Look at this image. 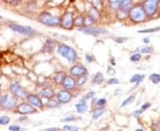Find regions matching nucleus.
I'll return each instance as SVG.
<instances>
[{"label": "nucleus", "mask_w": 160, "mask_h": 131, "mask_svg": "<svg viewBox=\"0 0 160 131\" xmlns=\"http://www.w3.org/2000/svg\"><path fill=\"white\" fill-rule=\"evenodd\" d=\"M38 21L41 24L47 26V27H50V28H56L61 25V17L56 16V15H52L48 12H41L38 17Z\"/></svg>", "instance_id": "nucleus-1"}, {"label": "nucleus", "mask_w": 160, "mask_h": 131, "mask_svg": "<svg viewBox=\"0 0 160 131\" xmlns=\"http://www.w3.org/2000/svg\"><path fill=\"white\" fill-rule=\"evenodd\" d=\"M57 52L59 55H61L62 57L66 58L69 62L74 63L78 60V52L77 51L73 49L72 47H70L68 44H61L58 45Z\"/></svg>", "instance_id": "nucleus-2"}, {"label": "nucleus", "mask_w": 160, "mask_h": 131, "mask_svg": "<svg viewBox=\"0 0 160 131\" xmlns=\"http://www.w3.org/2000/svg\"><path fill=\"white\" fill-rule=\"evenodd\" d=\"M128 17L130 18L132 22L141 23L145 21L148 16L142 6H132V8L129 10Z\"/></svg>", "instance_id": "nucleus-3"}, {"label": "nucleus", "mask_w": 160, "mask_h": 131, "mask_svg": "<svg viewBox=\"0 0 160 131\" xmlns=\"http://www.w3.org/2000/svg\"><path fill=\"white\" fill-rule=\"evenodd\" d=\"M9 28L13 32H16V33L23 35H27V36H33V35L37 34V31L33 28L29 27V26H22V25H20V24L13 23V24L9 25Z\"/></svg>", "instance_id": "nucleus-4"}, {"label": "nucleus", "mask_w": 160, "mask_h": 131, "mask_svg": "<svg viewBox=\"0 0 160 131\" xmlns=\"http://www.w3.org/2000/svg\"><path fill=\"white\" fill-rule=\"evenodd\" d=\"M17 105V97L13 95H3L0 97V106L6 110H12Z\"/></svg>", "instance_id": "nucleus-5"}, {"label": "nucleus", "mask_w": 160, "mask_h": 131, "mask_svg": "<svg viewBox=\"0 0 160 131\" xmlns=\"http://www.w3.org/2000/svg\"><path fill=\"white\" fill-rule=\"evenodd\" d=\"M10 91H11L12 95H13L14 97H17L19 99H22V100L27 99L28 92L18 82H12L10 85Z\"/></svg>", "instance_id": "nucleus-6"}, {"label": "nucleus", "mask_w": 160, "mask_h": 131, "mask_svg": "<svg viewBox=\"0 0 160 131\" xmlns=\"http://www.w3.org/2000/svg\"><path fill=\"white\" fill-rule=\"evenodd\" d=\"M62 29L71 30L74 28V15L71 12H66L61 17V25Z\"/></svg>", "instance_id": "nucleus-7"}, {"label": "nucleus", "mask_w": 160, "mask_h": 131, "mask_svg": "<svg viewBox=\"0 0 160 131\" xmlns=\"http://www.w3.org/2000/svg\"><path fill=\"white\" fill-rule=\"evenodd\" d=\"M78 31L82 32L86 35H108L109 31L102 28H98V27H79Z\"/></svg>", "instance_id": "nucleus-8"}, {"label": "nucleus", "mask_w": 160, "mask_h": 131, "mask_svg": "<svg viewBox=\"0 0 160 131\" xmlns=\"http://www.w3.org/2000/svg\"><path fill=\"white\" fill-rule=\"evenodd\" d=\"M159 1L160 0H146L143 3L142 6L148 17L153 16L154 14L157 13Z\"/></svg>", "instance_id": "nucleus-9"}, {"label": "nucleus", "mask_w": 160, "mask_h": 131, "mask_svg": "<svg viewBox=\"0 0 160 131\" xmlns=\"http://www.w3.org/2000/svg\"><path fill=\"white\" fill-rule=\"evenodd\" d=\"M16 111L18 114L26 115V114H31L37 113V109L34 107L32 105H30L29 103L22 102L16 106Z\"/></svg>", "instance_id": "nucleus-10"}, {"label": "nucleus", "mask_w": 160, "mask_h": 131, "mask_svg": "<svg viewBox=\"0 0 160 131\" xmlns=\"http://www.w3.org/2000/svg\"><path fill=\"white\" fill-rule=\"evenodd\" d=\"M55 97L59 102L63 105V104H68L70 102L73 98V95L69 91L63 89V90L58 91L55 95Z\"/></svg>", "instance_id": "nucleus-11"}, {"label": "nucleus", "mask_w": 160, "mask_h": 131, "mask_svg": "<svg viewBox=\"0 0 160 131\" xmlns=\"http://www.w3.org/2000/svg\"><path fill=\"white\" fill-rule=\"evenodd\" d=\"M69 74L73 75L76 78H78L82 75L88 74V70L82 64H75L69 68Z\"/></svg>", "instance_id": "nucleus-12"}, {"label": "nucleus", "mask_w": 160, "mask_h": 131, "mask_svg": "<svg viewBox=\"0 0 160 131\" xmlns=\"http://www.w3.org/2000/svg\"><path fill=\"white\" fill-rule=\"evenodd\" d=\"M62 85L63 89H65V90H68L69 91H74L75 89L78 87L77 79H76V77H74L71 74H67Z\"/></svg>", "instance_id": "nucleus-13"}, {"label": "nucleus", "mask_w": 160, "mask_h": 131, "mask_svg": "<svg viewBox=\"0 0 160 131\" xmlns=\"http://www.w3.org/2000/svg\"><path fill=\"white\" fill-rule=\"evenodd\" d=\"M27 100H28V102L30 105H32L36 108H44V103L42 101V98H41L39 95H37V94H28Z\"/></svg>", "instance_id": "nucleus-14"}, {"label": "nucleus", "mask_w": 160, "mask_h": 131, "mask_svg": "<svg viewBox=\"0 0 160 131\" xmlns=\"http://www.w3.org/2000/svg\"><path fill=\"white\" fill-rule=\"evenodd\" d=\"M55 91L53 89H52L50 87H46L43 88L41 91H39V96L41 97H44L46 99H51V98H54L55 97Z\"/></svg>", "instance_id": "nucleus-15"}, {"label": "nucleus", "mask_w": 160, "mask_h": 131, "mask_svg": "<svg viewBox=\"0 0 160 131\" xmlns=\"http://www.w3.org/2000/svg\"><path fill=\"white\" fill-rule=\"evenodd\" d=\"M75 107H76V110H77L78 114H85L86 111H87V109H88V105H87V103H86V100H85V99H81V100H79L78 102L75 105Z\"/></svg>", "instance_id": "nucleus-16"}, {"label": "nucleus", "mask_w": 160, "mask_h": 131, "mask_svg": "<svg viewBox=\"0 0 160 131\" xmlns=\"http://www.w3.org/2000/svg\"><path fill=\"white\" fill-rule=\"evenodd\" d=\"M66 72H64V71H59L57 72L55 75H54V77H53V82H54V83L56 84V85H62L63 82V81L65 79V77H66Z\"/></svg>", "instance_id": "nucleus-17"}, {"label": "nucleus", "mask_w": 160, "mask_h": 131, "mask_svg": "<svg viewBox=\"0 0 160 131\" xmlns=\"http://www.w3.org/2000/svg\"><path fill=\"white\" fill-rule=\"evenodd\" d=\"M145 78V75L144 74H133L132 76L131 77V79H130V82H132V83H135V86L133 87L134 89L137 87L142 82V80Z\"/></svg>", "instance_id": "nucleus-18"}, {"label": "nucleus", "mask_w": 160, "mask_h": 131, "mask_svg": "<svg viewBox=\"0 0 160 131\" xmlns=\"http://www.w3.org/2000/svg\"><path fill=\"white\" fill-rule=\"evenodd\" d=\"M103 82H104V75L102 72H97L93 75L92 80V82L96 85H101Z\"/></svg>", "instance_id": "nucleus-19"}, {"label": "nucleus", "mask_w": 160, "mask_h": 131, "mask_svg": "<svg viewBox=\"0 0 160 131\" xmlns=\"http://www.w3.org/2000/svg\"><path fill=\"white\" fill-rule=\"evenodd\" d=\"M105 113V107L104 106H98L97 108H95L92 112V117L93 120H98L102 115H103Z\"/></svg>", "instance_id": "nucleus-20"}, {"label": "nucleus", "mask_w": 160, "mask_h": 131, "mask_svg": "<svg viewBox=\"0 0 160 131\" xmlns=\"http://www.w3.org/2000/svg\"><path fill=\"white\" fill-rule=\"evenodd\" d=\"M132 0H122V1H121L120 7L118 9L122 10V11L129 12V10L132 8Z\"/></svg>", "instance_id": "nucleus-21"}, {"label": "nucleus", "mask_w": 160, "mask_h": 131, "mask_svg": "<svg viewBox=\"0 0 160 131\" xmlns=\"http://www.w3.org/2000/svg\"><path fill=\"white\" fill-rule=\"evenodd\" d=\"M88 15H90L91 17L93 18L96 21L101 18V13H100L99 9L93 7V6H92L91 8L89 9V11H88Z\"/></svg>", "instance_id": "nucleus-22"}, {"label": "nucleus", "mask_w": 160, "mask_h": 131, "mask_svg": "<svg viewBox=\"0 0 160 131\" xmlns=\"http://www.w3.org/2000/svg\"><path fill=\"white\" fill-rule=\"evenodd\" d=\"M61 103L58 101L57 99H53V98H51V99H48V101L46 102V106L47 108H59L61 106Z\"/></svg>", "instance_id": "nucleus-23"}, {"label": "nucleus", "mask_w": 160, "mask_h": 131, "mask_svg": "<svg viewBox=\"0 0 160 131\" xmlns=\"http://www.w3.org/2000/svg\"><path fill=\"white\" fill-rule=\"evenodd\" d=\"M95 22H96V21L88 14L84 17V27H92V26H94Z\"/></svg>", "instance_id": "nucleus-24"}, {"label": "nucleus", "mask_w": 160, "mask_h": 131, "mask_svg": "<svg viewBox=\"0 0 160 131\" xmlns=\"http://www.w3.org/2000/svg\"><path fill=\"white\" fill-rule=\"evenodd\" d=\"M121 1L122 0H109V6L111 8V10L117 12L118 10L121 5Z\"/></svg>", "instance_id": "nucleus-25"}, {"label": "nucleus", "mask_w": 160, "mask_h": 131, "mask_svg": "<svg viewBox=\"0 0 160 131\" xmlns=\"http://www.w3.org/2000/svg\"><path fill=\"white\" fill-rule=\"evenodd\" d=\"M74 26L79 28L84 26V16L78 15L77 17H74Z\"/></svg>", "instance_id": "nucleus-26"}, {"label": "nucleus", "mask_w": 160, "mask_h": 131, "mask_svg": "<svg viewBox=\"0 0 160 131\" xmlns=\"http://www.w3.org/2000/svg\"><path fill=\"white\" fill-rule=\"evenodd\" d=\"M87 78H88V74H85V75H82V76H79L77 78V84L78 87H82L87 81Z\"/></svg>", "instance_id": "nucleus-27"}, {"label": "nucleus", "mask_w": 160, "mask_h": 131, "mask_svg": "<svg viewBox=\"0 0 160 131\" xmlns=\"http://www.w3.org/2000/svg\"><path fill=\"white\" fill-rule=\"evenodd\" d=\"M149 79L154 84H158V83H159L160 82V74H156V73L151 74L149 75Z\"/></svg>", "instance_id": "nucleus-28"}, {"label": "nucleus", "mask_w": 160, "mask_h": 131, "mask_svg": "<svg viewBox=\"0 0 160 131\" xmlns=\"http://www.w3.org/2000/svg\"><path fill=\"white\" fill-rule=\"evenodd\" d=\"M134 98H135V96L134 95H131V96H129V97H127L126 99H125L123 103L121 104V107H125L127 105H129V104H131L132 102H133V100H134Z\"/></svg>", "instance_id": "nucleus-29"}, {"label": "nucleus", "mask_w": 160, "mask_h": 131, "mask_svg": "<svg viewBox=\"0 0 160 131\" xmlns=\"http://www.w3.org/2000/svg\"><path fill=\"white\" fill-rule=\"evenodd\" d=\"M158 31H160V26L159 27H155V28H152V29L139 30L138 33H140V34H142V33H154V32H158Z\"/></svg>", "instance_id": "nucleus-30"}, {"label": "nucleus", "mask_w": 160, "mask_h": 131, "mask_svg": "<svg viewBox=\"0 0 160 131\" xmlns=\"http://www.w3.org/2000/svg\"><path fill=\"white\" fill-rule=\"evenodd\" d=\"M9 122H10V117H9V116L4 115V116H1V117H0V125L6 126L7 125Z\"/></svg>", "instance_id": "nucleus-31"}, {"label": "nucleus", "mask_w": 160, "mask_h": 131, "mask_svg": "<svg viewBox=\"0 0 160 131\" xmlns=\"http://www.w3.org/2000/svg\"><path fill=\"white\" fill-rule=\"evenodd\" d=\"M90 3H91L92 6H93L97 9H99L102 6V0H90Z\"/></svg>", "instance_id": "nucleus-32"}, {"label": "nucleus", "mask_w": 160, "mask_h": 131, "mask_svg": "<svg viewBox=\"0 0 160 131\" xmlns=\"http://www.w3.org/2000/svg\"><path fill=\"white\" fill-rule=\"evenodd\" d=\"M142 58V55L140 53H134L133 55H132L130 57V61L132 62H137V61H140Z\"/></svg>", "instance_id": "nucleus-33"}, {"label": "nucleus", "mask_w": 160, "mask_h": 131, "mask_svg": "<svg viewBox=\"0 0 160 131\" xmlns=\"http://www.w3.org/2000/svg\"><path fill=\"white\" fill-rule=\"evenodd\" d=\"M107 104V99L106 98H99L96 103H95V105H96V106H105V105Z\"/></svg>", "instance_id": "nucleus-34"}, {"label": "nucleus", "mask_w": 160, "mask_h": 131, "mask_svg": "<svg viewBox=\"0 0 160 131\" xmlns=\"http://www.w3.org/2000/svg\"><path fill=\"white\" fill-rule=\"evenodd\" d=\"M62 129H64V130H68V131H78V127H74V126L69 125V124L63 126Z\"/></svg>", "instance_id": "nucleus-35"}, {"label": "nucleus", "mask_w": 160, "mask_h": 131, "mask_svg": "<svg viewBox=\"0 0 160 131\" xmlns=\"http://www.w3.org/2000/svg\"><path fill=\"white\" fill-rule=\"evenodd\" d=\"M153 51V49L150 47V46H145L141 49V52L142 53H144V54H149Z\"/></svg>", "instance_id": "nucleus-36"}, {"label": "nucleus", "mask_w": 160, "mask_h": 131, "mask_svg": "<svg viewBox=\"0 0 160 131\" xmlns=\"http://www.w3.org/2000/svg\"><path fill=\"white\" fill-rule=\"evenodd\" d=\"M113 40L116 42V43H118V44H123V43H125L127 41V37H121V36H117V37H113L112 38Z\"/></svg>", "instance_id": "nucleus-37"}, {"label": "nucleus", "mask_w": 160, "mask_h": 131, "mask_svg": "<svg viewBox=\"0 0 160 131\" xmlns=\"http://www.w3.org/2000/svg\"><path fill=\"white\" fill-rule=\"evenodd\" d=\"M74 120H76V117L74 115H70V116H67V117L62 119L61 121L62 122H71V121H74Z\"/></svg>", "instance_id": "nucleus-38"}, {"label": "nucleus", "mask_w": 160, "mask_h": 131, "mask_svg": "<svg viewBox=\"0 0 160 131\" xmlns=\"http://www.w3.org/2000/svg\"><path fill=\"white\" fill-rule=\"evenodd\" d=\"M94 96H95V92H94V91H90V92L86 93V96L83 97V99H85V100H89V99H92Z\"/></svg>", "instance_id": "nucleus-39"}, {"label": "nucleus", "mask_w": 160, "mask_h": 131, "mask_svg": "<svg viewBox=\"0 0 160 131\" xmlns=\"http://www.w3.org/2000/svg\"><path fill=\"white\" fill-rule=\"evenodd\" d=\"M119 80L117 78H111L108 81V84H109V85H116V84H119Z\"/></svg>", "instance_id": "nucleus-40"}, {"label": "nucleus", "mask_w": 160, "mask_h": 131, "mask_svg": "<svg viewBox=\"0 0 160 131\" xmlns=\"http://www.w3.org/2000/svg\"><path fill=\"white\" fill-rule=\"evenodd\" d=\"M6 3L12 5V6H17L18 4L21 2V0H4Z\"/></svg>", "instance_id": "nucleus-41"}, {"label": "nucleus", "mask_w": 160, "mask_h": 131, "mask_svg": "<svg viewBox=\"0 0 160 131\" xmlns=\"http://www.w3.org/2000/svg\"><path fill=\"white\" fill-rule=\"evenodd\" d=\"M107 74H109V75H114V74H117V71L115 70L113 67L109 66V68H108V69H107Z\"/></svg>", "instance_id": "nucleus-42"}, {"label": "nucleus", "mask_w": 160, "mask_h": 131, "mask_svg": "<svg viewBox=\"0 0 160 131\" xmlns=\"http://www.w3.org/2000/svg\"><path fill=\"white\" fill-rule=\"evenodd\" d=\"M22 129L21 127L19 125H16V124H12L9 127V130L11 131H20Z\"/></svg>", "instance_id": "nucleus-43"}, {"label": "nucleus", "mask_w": 160, "mask_h": 131, "mask_svg": "<svg viewBox=\"0 0 160 131\" xmlns=\"http://www.w3.org/2000/svg\"><path fill=\"white\" fill-rule=\"evenodd\" d=\"M86 60H87V62L89 63H92L94 61V58H93V56L92 55L91 53H86Z\"/></svg>", "instance_id": "nucleus-44"}, {"label": "nucleus", "mask_w": 160, "mask_h": 131, "mask_svg": "<svg viewBox=\"0 0 160 131\" xmlns=\"http://www.w3.org/2000/svg\"><path fill=\"white\" fill-rule=\"evenodd\" d=\"M149 106H150V103L147 102L145 103V104H143L142 105V107H141V109H142V111H145V110H147L148 108H149Z\"/></svg>", "instance_id": "nucleus-45"}, {"label": "nucleus", "mask_w": 160, "mask_h": 131, "mask_svg": "<svg viewBox=\"0 0 160 131\" xmlns=\"http://www.w3.org/2000/svg\"><path fill=\"white\" fill-rule=\"evenodd\" d=\"M46 131H58L60 130V129H58V128H48V129H45Z\"/></svg>", "instance_id": "nucleus-46"}, {"label": "nucleus", "mask_w": 160, "mask_h": 131, "mask_svg": "<svg viewBox=\"0 0 160 131\" xmlns=\"http://www.w3.org/2000/svg\"><path fill=\"white\" fill-rule=\"evenodd\" d=\"M142 109H141V110H138V111H135V112H134V113H133V115H134V116H138V115H140V114H142Z\"/></svg>", "instance_id": "nucleus-47"}, {"label": "nucleus", "mask_w": 160, "mask_h": 131, "mask_svg": "<svg viewBox=\"0 0 160 131\" xmlns=\"http://www.w3.org/2000/svg\"><path fill=\"white\" fill-rule=\"evenodd\" d=\"M143 43H144V44H149V37H145V38H143Z\"/></svg>", "instance_id": "nucleus-48"}, {"label": "nucleus", "mask_w": 160, "mask_h": 131, "mask_svg": "<svg viewBox=\"0 0 160 131\" xmlns=\"http://www.w3.org/2000/svg\"><path fill=\"white\" fill-rule=\"evenodd\" d=\"M110 63H111L112 66H115V65H116V61L114 60V58L113 57L110 58Z\"/></svg>", "instance_id": "nucleus-49"}, {"label": "nucleus", "mask_w": 160, "mask_h": 131, "mask_svg": "<svg viewBox=\"0 0 160 131\" xmlns=\"http://www.w3.org/2000/svg\"><path fill=\"white\" fill-rule=\"evenodd\" d=\"M156 129H158V130H160V123H158L157 127H156Z\"/></svg>", "instance_id": "nucleus-50"}, {"label": "nucleus", "mask_w": 160, "mask_h": 131, "mask_svg": "<svg viewBox=\"0 0 160 131\" xmlns=\"http://www.w3.org/2000/svg\"><path fill=\"white\" fill-rule=\"evenodd\" d=\"M136 131H143V129H137Z\"/></svg>", "instance_id": "nucleus-51"}, {"label": "nucleus", "mask_w": 160, "mask_h": 131, "mask_svg": "<svg viewBox=\"0 0 160 131\" xmlns=\"http://www.w3.org/2000/svg\"><path fill=\"white\" fill-rule=\"evenodd\" d=\"M2 18H3V17H2V16H1V15H0V19H2Z\"/></svg>", "instance_id": "nucleus-52"}]
</instances>
